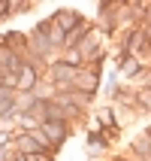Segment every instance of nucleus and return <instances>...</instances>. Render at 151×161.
Returning <instances> with one entry per match:
<instances>
[{"label":"nucleus","instance_id":"obj_1","mask_svg":"<svg viewBox=\"0 0 151 161\" xmlns=\"http://www.w3.org/2000/svg\"><path fill=\"white\" fill-rule=\"evenodd\" d=\"M43 134L48 137V140H52V143H61L63 137H67V128H63V122H52V119H48V122H43Z\"/></svg>","mask_w":151,"mask_h":161},{"label":"nucleus","instance_id":"obj_2","mask_svg":"<svg viewBox=\"0 0 151 161\" xmlns=\"http://www.w3.org/2000/svg\"><path fill=\"white\" fill-rule=\"evenodd\" d=\"M52 25H54V27H63V31H70V27L79 25V18H76V12H73V9H61V12L52 18Z\"/></svg>","mask_w":151,"mask_h":161},{"label":"nucleus","instance_id":"obj_3","mask_svg":"<svg viewBox=\"0 0 151 161\" xmlns=\"http://www.w3.org/2000/svg\"><path fill=\"white\" fill-rule=\"evenodd\" d=\"M33 82H36V70H33V67H21L15 85H18L21 91H27V88H33Z\"/></svg>","mask_w":151,"mask_h":161},{"label":"nucleus","instance_id":"obj_4","mask_svg":"<svg viewBox=\"0 0 151 161\" xmlns=\"http://www.w3.org/2000/svg\"><path fill=\"white\" fill-rule=\"evenodd\" d=\"M18 146H21L27 155H36V149H39V143H36L30 134H21V137H18Z\"/></svg>","mask_w":151,"mask_h":161},{"label":"nucleus","instance_id":"obj_5","mask_svg":"<svg viewBox=\"0 0 151 161\" xmlns=\"http://www.w3.org/2000/svg\"><path fill=\"white\" fill-rule=\"evenodd\" d=\"M54 76H58V82H70L73 79V67H54Z\"/></svg>","mask_w":151,"mask_h":161},{"label":"nucleus","instance_id":"obj_6","mask_svg":"<svg viewBox=\"0 0 151 161\" xmlns=\"http://www.w3.org/2000/svg\"><path fill=\"white\" fill-rule=\"evenodd\" d=\"M139 70V64L133 61V58H127V64H124V73H136Z\"/></svg>","mask_w":151,"mask_h":161},{"label":"nucleus","instance_id":"obj_7","mask_svg":"<svg viewBox=\"0 0 151 161\" xmlns=\"http://www.w3.org/2000/svg\"><path fill=\"white\" fill-rule=\"evenodd\" d=\"M139 97H142L145 103H148V107H151V91H142V94H139Z\"/></svg>","mask_w":151,"mask_h":161},{"label":"nucleus","instance_id":"obj_8","mask_svg":"<svg viewBox=\"0 0 151 161\" xmlns=\"http://www.w3.org/2000/svg\"><path fill=\"white\" fill-rule=\"evenodd\" d=\"M24 161H39V155H24Z\"/></svg>","mask_w":151,"mask_h":161}]
</instances>
